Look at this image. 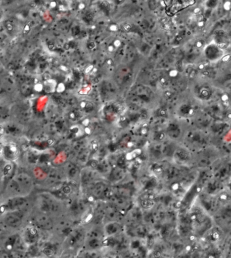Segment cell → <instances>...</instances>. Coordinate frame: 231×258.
Segmentation results:
<instances>
[{
	"label": "cell",
	"mask_w": 231,
	"mask_h": 258,
	"mask_svg": "<svg viewBox=\"0 0 231 258\" xmlns=\"http://www.w3.org/2000/svg\"><path fill=\"white\" fill-rule=\"evenodd\" d=\"M223 103H224V106H228L229 103H228V101H227V102H223Z\"/></svg>",
	"instance_id": "obj_50"
},
{
	"label": "cell",
	"mask_w": 231,
	"mask_h": 258,
	"mask_svg": "<svg viewBox=\"0 0 231 258\" xmlns=\"http://www.w3.org/2000/svg\"><path fill=\"white\" fill-rule=\"evenodd\" d=\"M200 93L201 94H202V96L204 97H208L209 95H210V92H209L208 89L205 88L201 89Z\"/></svg>",
	"instance_id": "obj_7"
},
{
	"label": "cell",
	"mask_w": 231,
	"mask_h": 258,
	"mask_svg": "<svg viewBox=\"0 0 231 258\" xmlns=\"http://www.w3.org/2000/svg\"><path fill=\"white\" fill-rule=\"evenodd\" d=\"M33 188V180L28 174L21 173L15 176L10 182V191L15 197H24L29 194Z\"/></svg>",
	"instance_id": "obj_1"
},
{
	"label": "cell",
	"mask_w": 231,
	"mask_h": 258,
	"mask_svg": "<svg viewBox=\"0 0 231 258\" xmlns=\"http://www.w3.org/2000/svg\"><path fill=\"white\" fill-rule=\"evenodd\" d=\"M131 29V25H128V24H127V25H125L124 26H123V29H124L125 31H126V32L130 31Z\"/></svg>",
	"instance_id": "obj_13"
},
{
	"label": "cell",
	"mask_w": 231,
	"mask_h": 258,
	"mask_svg": "<svg viewBox=\"0 0 231 258\" xmlns=\"http://www.w3.org/2000/svg\"><path fill=\"white\" fill-rule=\"evenodd\" d=\"M190 239H191V240H194L195 239V236H191Z\"/></svg>",
	"instance_id": "obj_52"
},
{
	"label": "cell",
	"mask_w": 231,
	"mask_h": 258,
	"mask_svg": "<svg viewBox=\"0 0 231 258\" xmlns=\"http://www.w3.org/2000/svg\"><path fill=\"white\" fill-rule=\"evenodd\" d=\"M230 58V55H226V56L223 57L222 60V61H224V62H226V61H228L229 59Z\"/></svg>",
	"instance_id": "obj_16"
},
{
	"label": "cell",
	"mask_w": 231,
	"mask_h": 258,
	"mask_svg": "<svg viewBox=\"0 0 231 258\" xmlns=\"http://www.w3.org/2000/svg\"><path fill=\"white\" fill-rule=\"evenodd\" d=\"M147 132H148V131H147V128H143L142 130H141V134L143 135H146Z\"/></svg>",
	"instance_id": "obj_30"
},
{
	"label": "cell",
	"mask_w": 231,
	"mask_h": 258,
	"mask_svg": "<svg viewBox=\"0 0 231 258\" xmlns=\"http://www.w3.org/2000/svg\"><path fill=\"white\" fill-rule=\"evenodd\" d=\"M107 64L110 65V66H111V65L113 64V61L112 59H109L108 60H107Z\"/></svg>",
	"instance_id": "obj_38"
},
{
	"label": "cell",
	"mask_w": 231,
	"mask_h": 258,
	"mask_svg": "<svg viewBox=\"0 0 231 258\" xmlns=\"http://www.w3.org/2000/svg\"><path fill=\"white\" fill-rule=\"evenodd\" d=\"M182 37H177L176 41H180L181 40H182Z\"/></svg>",
	"instance_id": "obj_47"
},
{
	"label": "cell",
	"mask_w": 231,
	"mask_h": 258,
	"mask_svg": "<svg viewBox=\"0 0 231 258\" xmlns=\"http://www.w3.org/2000/svg\"><path fill=\"white\" fill-rule=\"evenodd\" d=\"M224 9L225 10H226V11H230V2H226V3L224 4Z\"/></svg>",
	"instance_id": "obj_9"
},
{
	"label": "cell",
	"mask_w": 231,
	"mask_h": 258,
	"mask_svg": "<svg viewBox=\"0 0 231 258\" xmlns=\"http://www.w3.org/2000/svg\"><path fill=\"white\" fill-rule=\"evenodd\" d=\"M203 75H204L205 76H209L210 75V73L208 72V71H204V73H203Z\"/></svg>",
	"instance_id": "obj_42"
},
{
	"label": "cell",
	"mask_w": 231,
	"mask_h": 258,
	"mask_svg": "<svg viewBox=\"0 0 231 258\" xmlns=\"http://www.w3.org/2000/svg\"><path fill=\"white\" fill-rule=\"evenodd\" d=\"M166 110H163V109H161V110H160V111H159V115H160V116H165V115H166Z\"/></svg>",
	"instance_id": "obj_23"
},
{
	"label": "cell",
	"mask_w": 231,
	"mask_h": 258,
	"mask_svg": "<svg viewBox=\"0 0 231 258\" xmlns=\"http://www.w3.org/2000/svg\"><path fill=\"white\" fill-rule=\"evenodd\" d=\"M178 71L176 70H172V71H170V76L172 77H176L177 75H178Z\"/></svg>",
	"instance_id": "obj_12"
},
{
	"label": "cell",
	"mask_w": 231,
	"mask_h": 258,
	"mask_svg": "<svg viewBox=\"0 0 231 258\" xmlns=\"http://www.w3.org/2000/svg\"><path fill=\"white\" fill-rule=\"evenodd\" d=\"M114 49H115V47L113 46V45H109V46L108 47V50H109V52H113V51H114Z\"/></svg>",
	"instance_id": "obj_25"
},
{
	"label": "cell",
	"mask_w": 231,
	"mask_h": 258,
	"mask_svg": "<svg viewBox=\"0 0 231 258\" xmlns=\"http://www.w3.org/2000/svg\"><path fill=\"white\" fill-rule=\"evenodd\" d=\"M85 133H86L87 134H90V133H91V131H90V128H85Z\"/></svg>",
	"instance_id": "obj_40"
},
{
	"label": "cell",
	"mask_w": 231,
	"mask_h": 258,
	"mask_svg": "<svg viewBox=\"0 0 231 258\" xmlns=\"http://www.w3.org/2000/svg\"><path fill=\"white\" fill-rule=\"evenodd\" d=\"M221 200H226L227 199V197L226 196H224V195H222V196H221Z\"/></svg>",
	"instance_id": "obj_44"
},
{
	"label": "cell",
	"mask_w": 231,
	"mask_h": 258,
	"mask_svg": "<svg viewBox=\"0 0 231 258\" xmlns=\"http://www.w3.org/2000/svg\"><path fill=\"white\" fill-rule=\"evenodd\" d=\"M201 12V9H199V8H197L195 9L194 11H193V13H194L195 15H197V14L200 13Z\"/></svg>",
	"instance_id": "obj_27"
},
{
	"label": "cell",
	"mask_w": 231,
	"mask_h": 258,
	"mask_svg": "<svg viewBox=\"0 0 231 258\" xmlns=\"http://www.w3.org/2000/svg\"><path fill=\"white\" fill-rule=\"evenodd\" d=\"M195 114V110H193V109H190L189 111V114L191 115V116H192V115Z\"/></svg>",
	"instance_id": "obj_37"
},
{
	"label": "cell",
	"mask_w": 231,
	"mask_h": 258,
	"mask_svg": "<svg viewBox=\"0 0 231 258\" xmlns=\"http://www.w3.org/2000/svg\"><path fill=\"white\" fill-rule=\"evenodd\" d=\"M187 251H189V250L191 249V246H187L186 247Z\"/></svg>",
	"instance_id": "obj_49"
},
{
	"label": "cell",
	"mask_w": 231,
	"mask_h": 258,
	"mask_svg": "<svg viewBox=\"0 0 231 258\" xmlns=\"http://www.w3.org/2000/svg\"><path fill=\"white\" fill-rule=\"evenodd\" d=\"M132 146H133L132 143L129 142V143H128V144H127V147H129V148H131V147H132Z\"/></svg>",
	"instance_id": "obj_46"
},
{
	"label": "cell",
	"mask_w": 231,
	"mask_h": 258,
	"mask_svg": "<svg viewBox=\"0 0 231 258\" xmlns=\"http://www.w3.org/2000/svg\"><path fill=\"white\" fill-rule=\"evenodd\" d=\"M87 103L85 102H81L80 104V106L81 108H85L86 107Z\"/></svg>",
	"instance_id": "obj_31"
},
{
	"label": "cell",
	"mask_w": 231,
	"mask_h": 258,
	"mask_svg": "<svg viewBox=\"0 0 231 258\" xmlns=\"http://www.w3.org/2000/svg\"><path fill=\"white\" fill-rule=\"evenodd\" d=\"M121 45V41L118 40V39H117V40H115L114 41V45H113V46L116 47H119V46H120Z\"/></svg>",
	"instance_id": "obj_17"
},
{
	"label": "cell",
	"mask_w": 231,
	"mask_h": 258,
	"mask_svg": "<svg viewBox=\"0 0 231 258\" xmlns=\"http://www.w3.org/2000/svg\"><path fill=\"white\" fill-rule=\"evenodd\" d=\"M160 82L161 84H165V83H166V79L163 78V77H161V78L160 79Z\"/></svg>",
	"instance_id": "obj_36"
},
{
	"label": "cell",
	"mask_w": 231,
	"mask_h": 258,
	"mask_svg": "<svg viewBox=\"0 0 231 258\" xmlns=\"http://www.w3.org/2000/svg\"><path fill=\"white\" fill-rule=\"evenodd\" d=\"M196 46L198 47V48H200V47L203 46V43L201 42V41H198V42L197 43Z\"/></svg>",
	"instance_id": "obj_35"
},
{
	"label": "cell",
	"mask_w": 231,
	"mask_h": 258,
	"mask_svg": "<svg viewBox=\"0 0 231 258\" xmlns=\"http://www.w3.org/2000/svg\"><path fill=\"white\" fill-rule=\"evenodd\" d=\"M56 83L53 80H49L47 81V85L44 87V90L47 92H53L55 89Z\"/></svg>",
	"instance_id": "obj_5"
},
{
	"label": "cell",
	"mask_w": 231,
	"mask_h": 258,
	"mask_svg": "<svg viewBox=\"0 0 231 258\" xmlns=\"http://www.w3.org/2000/svg\"><path fill=\"white\" fill-rule=\"evenodd\" d=\"M98 148H99V146H98V144L97 143H94L93 144V149L95 151H97L98 150Z\"/></svg>",
	"instance_id": "obj_26"
},
{
	"label": "cell",
	"mask_w": 231,
	"mask_h": 258,
	"mask_svg": "<svg viewBox=\"0 0 231 258\" xmlns=\"http://www.w3.org/2000/svg\"><path fill=\"white\" fill-rule=\"evenodd\" d=\"M213 237L214 238V239H218L219 237H220V235H219V233H217V232H216V233H214V235H213Z\"/></svg>",
	"instance_id": "obj_34"
},
{
	"label": "cell",
	"mask_w": 231,
	"mask_h": 258,
	"mask_svg": "<svg viewBox=\"0 0 231 258\" xmlns=\"http://www.w3.org/2000/svg\"><path fill=\"white\" fill-rule=\"evenodd\" d=\"M165 95H166V97H168V98H170V97L172 96V93L170 92V91H166V93H165Z\"/></svg>",
	"instance_id": "obj_32"
},
{
	"label": "cell",
	"mask_w": 231,
	"mask_h": 258,
	"mask_svg": "<svg viewBox=\"0 0 231 258\" xmlns=\"http://www.w3.org/2000/svg\"><path fill=\"white\" fill-rule=\"evenodd\" d=\"M110 30L112 31H116L117 30V27L116 25H112L110 26Z\"/></svg>",
	"instance_id": "obj_21"
},
{
	"label": "cell",
	"mask_w": 231,
	"mask_h": 258,
	"mask_svg": "<svg viewBox=\"0 0 231 258\" xmlns=\"http://www.w3.org/2000/svg\"><path fill=\"white\" fill-rule=\"evenodd\" d=\"M155 172H156V173H161V172H162V169L160 167H157L155 168Z\"/></svg>",
	"instance_id": "obj_28"
},
{
	"label": "cell",
	"mask_w": 231,
	"mask_h": 258,
	"mask_svg": "<svg viewBox=\"0 0 231 258\" xmlns=\"http://www.w3.org/2000/svg\"><path fill=\"white\" fill-rule=\"evenodd\" d=\"M164 137H165L164 134H159V139L160 140H162L164 138Z\"/></svg>",
	"instance_id": "obj_41"
},
{
	"label": "cell",
	"mask_w": 231,
	"mask_h": 258,
	"mask_svg": "<svg viewBox=\"0 0 231 258\" xmlns=\"http://www.w3.org/2000/svg\"><path fill=\"white\" fill-rule=\"evenodd\" d=\"M161 23L163 24V25H166L168 23V20L166 18H164V19H161Z\"/></svg>",
	"instance_id": "obj_22"
},
{
	"label": "cell",
	"mask_w": 231,
	"mask_h": 258,
	"mask_svg": "<svg viewBox=\"0 0 231 258\" xmlns=\"http://www.w3.org/2000/svg\"><path fill=\"white\" fill-rule=\"evenodd\" d=\"M209 258H215V257L213 255H210V256H209Z\"/></svg>",
	"instance_id": "obj_53"
},
{
	"label": "cell",
	"mask_w": 231,
	"mask_h": 258,
	"mask_svg": "<svg viewBox=\"0 0 231 258\" xmlns=\"http://www.w3.org/2000/svg\"><path fill=\"white\" fill-rule=\"evenodd\" d=\"M196 219V216H193L192 217H191V220H195Z\"/></svg>",
	"instance_id": "obj_51"
},
{
	"label": "cell",
	"mask_w": 231,
	"mask_h": 258,
	"mask_svg": "<svg viewBox=\"0 0 231 258\" xmlns=\"http://www.w3.org/2000/svg\"><path fill=\"white\" fill-rule=\"evenodd\" d=\"M163 29L167 30V31H169V30L172 29V27L169 24H166V25H163L162 26Z\"/></svg>",
	"instance_id": "obj_15"
},
{
	"label": "cell",
	"mask_w": 231,
	"mask_h": 258,
	"mask_svg": "<svg viewBox=\"0 0 231 258\" xmlns=\"http://www.w3.org/2000/svg\"><path fill=\"white\" fill-rule=\"evenodd\" d=\"M177 69H178V70L181 71L182 69V62H181L180 61H179L178 63H177L176 64Z\"/></svg>",
	"instance_id": "obj_18"
},
{
	"label": "cell",
	"mask_w": 231,
	"mask_h": 258,
	"mask_svg": "<svg viewBox=\"0 0 231 258\" xmlns=\"http://www.w3.org/2000/svg\"><path fill=\"white\" fill-rule=\"evenodd\" d=\"M35 89L37 91H41L43 89V86L41 84H37L35 86Z\"/></svg>",
	"instance_id": "obj_14"
},
{
	"label": "cell",
	"mask_w": 231,
	"mask_h": 258,
	"mask_svg": "<svg viewBox=\"0 0 231 258\" xmlns=\"http://www.w3.org/2000/svg\"><path fill=\"white\" fill-rule=\"evenodd\" d=\"M226 46L227 43H220V44H218V47H220V48L224 49Z\"/></svg>",
	"instance_id": "obj_20"
},
{
	"label": "cell",
	"mask_w": 231,
	"mask_h": 258,
	"mask_svg": "<svg viewBox=\"0 0 231 258\" xmlns=\"http://www.w3.org/2000/svg\"><path fill=\"white\" fill-rule=\"evenodd\" d=\"M94 69V66L93 65H90V66H89L87 67L86 69H85V74H88V73H90L91 71H93Z\"/></svg>",
	"instance_id": "obj_11"
},
{
	"label": "cell",
	"mask_w": 231,
	"mask_h": 258,
	"mask_svg": "<svg viewBox=\"0 0 231 258\" xmlns=\"http://www.w3.org/2000/svg\"><path fill=\"white\" fill-rule=\"evenodd\" d=\"M26 200L24 197H15L10 200L7 204V208L10 211H17L25 205Z\"/></svg>",
	"instance_id": "obj_4"
},
{
	"label": "cell",
	"mask_w": 231,
	"mask_h": 258,
	"mask_svg": "<svg viewBox=\"0 0 231 258\" xmlns=\"http://www.w3.org/2000/svg\"><path fill=\"white\" fill-rule=\"evenodd\" d=\"M228 118H230V114H228Z\"/></svg>",
	"instance_id": "obj_54"
},
{
	"label": "cell",
	"mask_w": 231,
	"mask_h": 258,
	"mask_svg": "<svg viewBox=\"0 0 231 258\" xmlns=\"http://www.w3.org/2000/svg\"><path fill=\"white\" fill-rule=\"evenodd\" d=\"M125 120H126V118H125V116L121 117V121H123H123H125Z\"/></svg>",
	"instance_id": "obj_48"
},
{
	"label": "cell",
	"mask_w": 231,
	"mask_h": 258,
	"mask_svg": "<svg viewBox=\"0 0 231 258\" xmlns=\"http://www.w3.org/2000/svg\"><path fill=\"white\" fill-rule=\"evenodd\" d=\"M197 71L193 69V70L191 71L190 74H189V79H195V77H196Z\"/></svg>",
	"instance_id": "obj_8"
},
{
	"label": "cell",
	"mask_w": 231,
	"mask_h": 258,
	"mask_svg": "<svg viewBox=\"0 0 231 258\" xmlns=\"http://www.w3.org/2000/svg\"><path fill=\"white\" fill-rule=\"evenodd\" d=\"M60 68H61V69H62V71H68V69H67V67H66L65 66H61V67H60Z\"/></svg>",
	"instance_id": "obj_39"
},
{
	"label": "cell",
	"mask_w": 231,
	"mask_h": 258,
	"mask_svg": "<svg viewBox=\"0 0 231 258\" xmlns=\"http://www.w3.org/2000/svg\"><path fill=\"white\" fill-rule=\"evenodd\" d=\"M35 223L42 229H51L53 226V220L47 214H40L35 218Z\"/></svg>",
	"instance_id": "obj_3"
},
{
	"label": "cell",
	"mask_w": 231,
	"mask_h": 258,
	"mask_svg": "<svg viewBox=\"0 0 231 258\" xmlns=\"http://www.w3.org/2000/svg\"><path fill=\"white\" fill-rule=\"evenodd\" d=\"M221 99H222L223 102H227V101L228 100V95L224 94L222 95V98H221Z\"/></svg>",
	"instance_id": "obj_19"
},
{
	"label": "cell",
	"mask_w": 231,
	"mask_h": 258,
	"mask_svg": "<svg viewBox=\"0 0 231 258\" xmlns=\"http://www.w3.org/2000/svg\"><path fill=\"white\" fill-rule=\"evenodd\" d=\"M179 185L178 183H174L172 186V188L173 190H176L177 189H178Z\"/></svg>",
	"instance_id": "obj_24"
},
{
	"label": "cell",
	"mask_w": 231,
	"mask_h": 258,
	"mask_svg": "<svg viewBox=\"0 0 231 258\" xmlns=\"http://www.w3.org/2000/svg\"><path fill=\"white\" fill-rule=\"evenodd\" d=\"M141 205H142L143 207L145 208V209H149V208L154 206V202H153V200L149 199L143 200V201L141 202Z\"/></svg>",
	"instance_id": "obj_6"
},
{
	"label": "cell",
	"mask_w": 231,
	"mask_h": 258,
	"mask_svg": "<svg viewBox=\"0 0 231 258\" xmlns=\"http://www.w3.org/2000/svg\"><path fill=\"white\" fill-rule=\"evenodd\" d=\"M6 27H7V29L8 31H12L13 30V25H12L11 23H7V25H6Z\"/></svg>",
	"instance_id": "obj_10"
},
{
	"label": "cell",
	"mask_w": 231,
	"mask_h": 258,
	"mask_svg": "<svg viewBox=\"0 0 231 258\" xmlns=\"http://www.w3.org/2000/svg\"><path fill=\"white\" fill-rule=\"evenodd\" d=\"M83 125H85V126H88L89 124V120L88 119H85V120H83Z\"/></svg>",
	"instance_id": "obj_33"
},
{
	"label": "cell",
	"mask_w": 231,
	"mask_h": 258,
	"mask_svg": "<svg viewBox=\"0 0 231 258\" xmlns=\"http://www.w3.org/2000/svg\"><path fill=\"white\" fill-rule=\"evenodd\" d=\"M204 21H200L198 23H197V25H198V27H204Z\"/></svg>",
	"instance_id": "obj_29"
},
{
	"label": "cell",
	"mask_w": 231,
	"mask_h": 258,
	"mask_svg": "<svg viewBox=\"0 0 231 258\" xmlns=\"http://www.w3.org/2000/svg\"><path fill=\"white\" fill-rule=\"evenodd\" d=\"M199 69H200V70H203V69H204V64H201L200 67H199Z\"/></svg>",
	"instance_id": "obj_45"
},
{
	"label": "cell",
	"mask_w": 231,
	"mask_h": 258,
	"mask_svg": "<svg viewBox=\"0 0 231 258\" xmlns=\"http://www.w3.org/2000/svg\"><path fill=\"white\" fill-rule=\"evenodd\" d=\"M79 9H84L85 8V5H83V4H81L80 5H79Z\"/></svg>",
	"instance_id": "obj_43"
},
{
	"label": "cell",
	"mask_w": 231,
	"mask_h": 258,
	"mask_svg": "<svg viewBox=\"0 0 231 258\" xmlns=\"http://www.w3.org/2000/svg\"><path fill=\"white\" fill-rule=\"evenodd\" d=\"M5 222L9 227L17 229L21 225L22 222H23V218L17 210V211H13L7 214L5 217Z\"/></svg>",
	"instance_id": "obj_2"
}]
</instances>
